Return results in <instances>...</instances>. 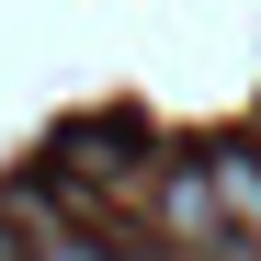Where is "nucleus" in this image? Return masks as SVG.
<instances>
[{
  "instance_id": "obj_1",
  "label": "nucleus",
  "mask_w": 261,
  "mask_h": 261,
  "mask_svg": "<svg viewBox=\"0 0 261 261\" xmlns=\"http://www.w3.org/2000/svg\"><path fill=\"white\" fill-rule=\"evenodd\" d=\"M216 216H227L239 261H261V148H227V159H216Z\"/></svg>"
}]
</instances>
